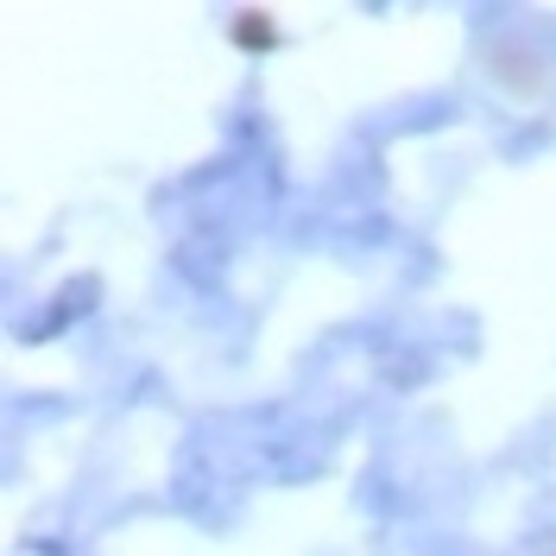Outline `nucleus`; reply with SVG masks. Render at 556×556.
<instances>
[]
</instances>
